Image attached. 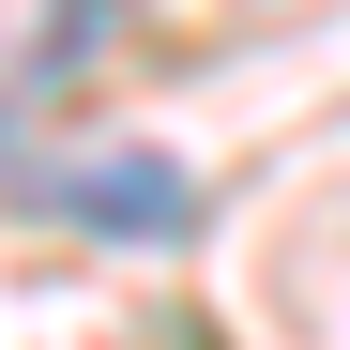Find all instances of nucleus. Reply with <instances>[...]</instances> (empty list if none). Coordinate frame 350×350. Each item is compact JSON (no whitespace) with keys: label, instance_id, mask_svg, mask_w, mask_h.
<instances>
[{"label":"nucleus","instance_id":"1","mask_svg":"<svg viewBox=\"0 0 350 350\" xmlns=\"http://www.w3.org/2000/svg\"><path fill=\"white\" fill-rule=\"evenodd\" d=\"M31 198H62L77 228H107V244H183L198 228V183L167 152H107V167H62V183H31Z\"/></svg>","mask_w":350,"mask_h":350}]
</instances>
